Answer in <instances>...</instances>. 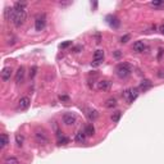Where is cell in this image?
<instances>
[{"label": "cell", "instance_id": "obj_11", "mask_svg": "<svg viewBox=\"0 0 164 164\" xmlns=\"http://www.w3.org/2000/svg\"><path fill=\"white\" fill-rule=\"evenodd\" d=\"M25 68L23 67H19L18 68V71H17V73H16V82L17 83H22L23 82V80H25Z\"/></svg>", "mask_w": 164, "mask_h": 164}, {"label": "cell", "instance_id": "obj_15", "mask_svg": "<svg viewBox=\"0 0 164 164\" xmlns=\"http://www.w3.org/2000/svg\"><path fill=\"white\" fill-rule=\"evenodd\" d=\"M151 85H153V83H151L150 81H149V80H144V81H142L141 83H140V90L146 91V90H148V89H150V87H151Z\"/></svg>", "mask_w": 164, "mask_h": 164}, {"label": "cell", "instance_id": "obj_8", "mask_svg": "<svg viewBox=\"0 0 164 164\" xmlns=\"http://www.w3.org/2000/svg\"><path fill=\"white\" fill-rule=\"evenodd\" d=\"M103 59H104V51H103V50H96L95 54H94V63H92V65L101 64Z\"/></svg>", "mask_w": 164, "mask_h": 164}, {"label": "cell", "instance_id": "obj_6", "mask_svg": "<svg viewBox=\"0 0 164 164\" xmlns=\"http://www.w3.org/2000/svg\"><path fill=\"white\" fill-rule=\"evenodd\" d=\"M77 121V117L73 114V113H65L63 115V123L65 126H73Z\"/></svg>", "mask_w": 164, "mask_h": 164}, {"label": "cell", "instance_id": "obj_30", "mask_svg": "<svg viewBox=\"0 0 164 164\" xmlns=\"http://www.w3.org/2000/svg\"><path fill=\"white\" fill-rule=\"evenodd\" d=\"M159 31H160V34H162V35H164V25H162L159 27Z\"/></svg>", "mask_w": 164, "mask_h": 164}, {"label": "cell", "instance_id": "obj_24", "mask_svg": "<svg viewBox=\"0 0 164 164\" xmlns=\"http://www.w3.org/2000/svg\"><path fill=\"white\" fill-rule=\"evenodd\" d=\"M121 115H122V113H121V112H115L114 114L112 115L113 122H118V121H119V118H121Z\"/></svg>", "mask_w": 164, "mask_h": 164}, {"label": "cell", "instance_id": "obj_29", "mask_svg": "<svg viewBox=\"0 0 164 164\" xmlns=\"http://www.w3.org/2000/svg\"><path fill=\"white\" fill-rule=\"evenodd\" d=\"M36 71H37V68H36V67H32V72L30 73V74H31V77H34L35 74H36Z\"/></svg>", "mask_w": 164, "mask_h": 164}, {"label": "cell", "instance_id": "obj_16", "mask_svg": "<svg viewBox=\"0 0 164 164\" xmlns=\"http://www.w3.org/2000/svg\"><path fill=\"white\" fill-rule=\"evenodd\" d=\"M106 19H108V23H109L110 26H112V27L117 28L118 26H119V21H118L117 18H115V17H112V16H109L108 18H106Z\"/></svg>", "mask_w": 164, "mask_h": 164}, {"label": "cell", "instance_id": "obj_31", "mask_svg": "<svg viewBox=\"0 0 164 164\" xmlns=\"http://www.w3.org/2000/svg\"><path fill=\"white\" fill-rule=\"evenodd\" d=\"M122 54H121V53H119V50H117V51H115L114 53V56H115V58H119V56H121Z\"/></svg>", "mask_w": 164, "mask_h": 164}, {"label": "cell", "instance_id": "obj_14", "mask_svg": "<svg viewBox=\"0 0 164 164\" xmlns=\"http://www.w3.org/2000/svg\"><path fill=\"white\" fill-rule=\"evenodd\" d=\"M0 139H1V141H0V148H1V149H4L5 146H7L8 144H9V137H8L7 133H3Z\"/></svg>", "mask_w": 164, "mask_h": 164}, {"label": "cell", "instance_id": "obj_5", "mask_svg": "<svg viewBox=\"0 0 164 164\" xmlns=\"http://www.w3.org/2000/svg\"><path fill=\"white\" fill-rule=\"evenodd\" d=\"M45 25H46V18L44 14H40V16L36 17V21H35V28L36 31H43L45 28Z\"/></svg>", "mask_w": 164, "mask_h": 164}, {"label": "cell", "instance_id": "obj_22", "mask_svg": "<svg viewBox=\"0 0 164 164\" xmlns=\"http://www.w3.org/2000/svg\"><path fill=\"white\" fill-rule=\"evenodd\" d=\"M23 141H25V139H23V136L22 135H16V144L17 146H22L23 145Z\"/></svg>", "mask_w": 164, "mask_h": 164}, {"label": "cell", "instance_id": "obj_10", "mask_svg": "<svg viewBox=\"0 0 164 164\" xmlns=\"http://www.w3.org/2000/svg\"><path fill=\"white\" fill-rule=\"evenodd\" d=\"M132 49L135 50L136 53H144L146 50V44L144 43V41H136V43L133 44Z\"/></svg>", "mask_w": 164, "mask_h": 164}, {"label": "cell", "instance_id": "obj_27", "mask_svg": "<svg viewBox=\"0 0 164 164\" xmlns=\"http://www.w3.org/2000/svg\"><path fill=\"white\" fill-rule=\"evenodd\" d=\"M128 40H130V35H124V36L121 37V43L122 44H126Z\"/></svg>", "mask_w": 164, "mask_h": 164}, {"label": "cell", "instance_id": "obj_9", "mask_svg": "<svg viewBox=\"0 0 164 164\" xmlns=\"http://www.w3.org/2000/svg\"><path fill=\"white\" fill-rule=\"evenodd\" d=\"M0 76H1V80H3L4 82L9 81L10 77H12V68H10V67H5V68H3L1 73H0Z\"/></svg>", "mask_w": 164, "mask_h": 164}, {"label": "cell", "instance_id": "obj_17", "mask_svg": "<svg viewBox=\"0 0 164 164\" xmlns=\"http://www.w3.org/2000/svg\"><path fill=\"white\" fill-rule=\"evenodd\" d=\"M26 3H19V1H17L16 4H14V9H16L17 12H26Z\"/></svg>", "mask_w": 164, "mask_h": 164}, {"label": "cell", "instance_id": "obj_25", "mask_svg": "<svg viewBox=\"0 0 164 164\" xmlns=\"http://www.w3.org/2000/svg\"><path fill=\"white\" fill-rule=\"evenodd\" d=\"M72 45V41H65V43L60 44V49H67V47H69Z\"/></svg>", "mask_w": 164, "mask_h": 164}, {"label": "cell", "instance_id": "obj_4", "mask_svg": "<svg viewBox=\"0 0 164 164\" xmlns=\"http://www.w3.org/2000/svg\"><path fill=\"white\" fill-rule=\"evenodd\" d=\"M35 140H36V142L40 145L49 144V137H47V135L44 131H40V130H37L36 132H35Z\"/></svg>", "mask_w": 164, "mask_h": 164}, {"label": "cell", "instance_id": "obj_1", "mask_svg": "<svg viewBox=\"0 0 164 164\" xmlns=\"http://www.w3.org/2000/svg\"><path fill=\"white\" fill-rule=\"evenodd\" d=\"M4 14L5 18L9 19L16 27H21L27 19V13L26 12H17L14 8H7Z\"/></svg>", "mask_w": 164, "mask_h": 164}, {"label": "cell", "instance_id": "obj_21", "mask_svg": "<svg viewBox=\"0 0 164 164\" xmlns=\"http://www.w3.org/2000/svg\"><path fill=\"white\" fill-rule=\"evenodd\" d=\"M86 136H87V135H86L85 132H78V133L76 135V141H78V142H83V141L86 140Z\"/></svg>", "mask_w": 164, "mask_h": 164}, {"label": "cell", "instance_id": "obj_32", "mask_svg": "<svg viewBox=\"0 0 164 164\" xmlns=\"http://www.w3.org/2000/svg\"><path fill=\"white\" fill-rule=\"evenodd\" d=\"M80 50H81V46H77V47H74V51H76V53H80Z\"/></svg>", "mask_w": 164, "mask_h": 164}, {"label": "cell", "instance_id": "obj_7", "mask_svg": "<svg viewBox=\"0 0 164 164\" xmlns=\"http://www.w3.org/2000/svg\"><path fill=\"white\" fill-rule=\"evenodd\" d=\"M31 105V99L28 96H23L21 97L19 101H18V109L19 110H27Z\"/></svg>", "mask_w": 164, "mask_h": 164}, {"label": "cell", "instance_id": "obj_12", "mask_svg": "<svg viewBox=\"0 0 164 164\" xmlns=\"http://www.w3.org/2000/svg\"><path fill=\"white\" fill-rule=\"evenodd\" d=\"M110 83L108 80H103V81H100L99 83H97V89H99L100 91H108L110 89Z\"/></svg>", "mask_w": 164, "mask_h": 164}, {"label": "cell", "instance_id": "obj_2", "mask_svg": "<svg viewBox=\"0 0 164 164\" xmlns=\"http://www.w3.org/2000/svg\"><path fill=\"white\" fill-rule=\"evenodd\" d=\"M115 72H117V76L119 78H127V77L131 74V72H132V68H131V65L127 64V63H121V64H118Z\"/></svg>", "mask_w": 164, "mask_h": 164}, {"label": "cell", "instance_id": "obj_18", "mask_svg": "<svg viewBox=\"0 0 164 164\" xmlns=\"http://www.w3.org/2000/svg\"><path fill=\"white\" fill-rule=\"evenodd\" d=\"M115 105H117V100H115L114 97H110V99H108L105 101V108H108V109L114 108Z\"/></svg>", "mask_w": 164, "mask_h": 164}, {"label": "cell", "instance_id": "obj_23", "mask_svg": "<svg viewBox=\"0 0 164 164\" xmlns=\"http://www.w3.org/2000/svg\"><path fill=\"white\" fill-rule=\"evenodd\" d=\"M68 142H69V139H68V137H65V136L59 137V140H58V145H67Z\"/></svg>", "mask_w": 164, "mask_h": 164}, {"label": "cell", "instance_id": "obj_20", "mask_svg": "<svg viewBox=\"0 0 164 164\" xmlns=\"http://www.w3.org/2000/svg\"><path fill=\"white\" fill-rule=\"evenodd\" d=\"M4 164H19V160L17 159V158H14V156H9V158L5 159Z\"/></svg>", "mask_w": 164, "mask_h": 164}, {"label": "cell", "instance_id": "obj_26", "mask_svg": "<svg viewBox=\"0 0 164 164\" xmlns=\"http://www.w3.org/2000/svg\"><path fill=\"white\" fill-rule=\"evenodd\" d=\"M150 5H151V7H163L164 1H151Z\"/></svg>", "mask_w": 164, "mask_h": 164}, {"label": "cell", "instance_id": "obj_28", "mask_svg": "<svg viewBox=\"0 0 164 164\" xmlns=\"http://www.w3.org/2000/svg\"><path fill=\"white\" fill-rule=\"evenodd\" d=\"M59 100L60 101H67L68 103V101H69V97H68L67 95H60V96H59Z\"/></svg>", "mask_w": 164, "mask_h": 164}, {"label": "cell", "instance_id": "obj_13", "mask_svg": "<svg viewBox=\"0 0 164 164\" xmlns=\"http://www.w3.org/2000/svg\"><path fill=\"white\" fill-rule=\"evenodd\" d=\"M86 115H87V118L90 119V121H95L99 114H97V112H96L95 109L89 108V109H86Z\"/></svg>", "mask_w": 164, "mask_h": 164}, {"label": "cell", "instance_id": "obj_19", "mask_svg": "<svg viewBox=\"0 0 164 164\" xmlns=\"http://www.w3.org/2000/svg\"><path fill=\"white\" fill-rule=\"evenodd\" d=\"M83 132H85L87 136H92V135H94V132H95V128H94L92 124H89V126H86V128H85V131H83Z\"/></svg>", "mask_w": 164, "mask_h": 164}, {"label": "cell", "instance_id": "obj_3", "mask_svg": "<svg viewBox=\"0 0 164 164\" xmlns=\"http://www.w3.org/2000/svg\"><path fill=\"white\" fill-rule=\"evenodd\" d=\"M139 89H136V87H131V89H128V90H126V92H124V97H126V100H127V103H133L137 97H139Z\"/></svg>", "mask_w": 164, "mask_h": 164}]
</instances>
